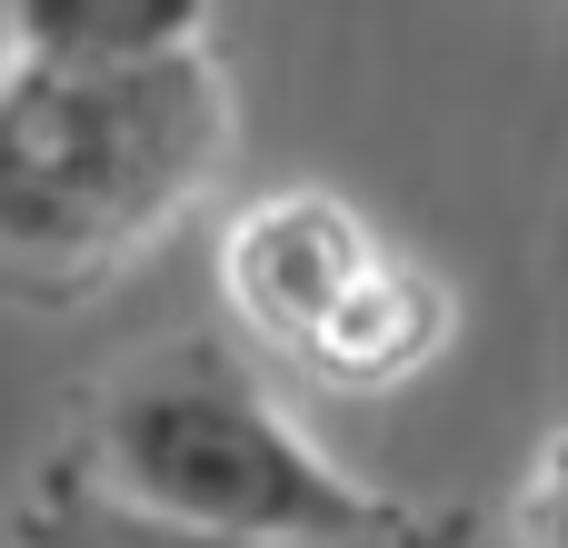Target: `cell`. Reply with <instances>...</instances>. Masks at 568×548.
<instances>
[{"label":"cell","mask_w":568,"mask_h":548,"mask_svg":"<svg viewBox=\"0 0 568 548\" xmlns=\"http://www.w3.org/2000/svg\"><path fill=\"white\" fill-rule=\"evenodd\" d=\"M369 270H379V240H369L339 200H320V190L260 200V210L230 230V260H220L230 309H240L260 339H290V349H310Z\"/></svg>","instance_id":"3"},{"label":"cell","mask_w":568,"mask_h":548,"mask_svg":"<svg viewBox=\"0 0 568 548\" xmlns=\"http://www.w3.org/2000/svg\"><path fill=\"white\" fill-rule=\"evenodd\" d=\"M80 469L110 499H130L140 519L210 529V539L349 548V539L409 529V509L339 479L280 419V399L250 379V359L230 339H200V329L110 369V389L90 399V459Z\"/></svg>","instance_id":"2"},{"label":"cell","mask_w":568,"mask_h":548,"mask_svg":"<svg viewBox=\"0 0 568 548\" xmlns=\"http://www.w3.org/2000/svg\"><path fill=\"white\" fill-rule=\"evenodd\" d=\"M230 160V80L210 50L70 70L0 60V300L70 309L120 280Z\"/></svg>","instance_id":"1"},{"label":"cell","mask_w":568,"mask_h":548,"mask_svg":"<svg viewBox=\"0 0 568 548\" xmlns=\"http://www.w3.org/2000/svg\"><path fill=\"white\" fill-rule=\"evenodd\" d=\"M519 529H529V548H568V439H549V449H539L529 499H519Z\"/></svg>","instance_id":"7"},{"label":"cell","mask_w":568,"mask_h":548,"mask_svg":"<svg viewBox=\"0 0 568 548\" xmlns=\"http://www.w3.org/2000/svg\"><path fill=\"white\" fill-rule=\"evenodd\" d=\"M439 339H449V290L419 270V260H389L379 250V270L339 300V319L300 349L320 379H339V389H389V379H409L419 359H439Z\"/></svg>","instance_id":"4"},{"label":"cell","mask_w":568,"mask_h":548,"mask_svg":"<svg viewBox=\"0 0 568 548\" xmlns=\"http://www.w3.org/2000/svg\"><path fill=\"white\" fill-rule=\"evenodd\" d=\"M200 0H20L10 10V50L20 60H70V70H130V60H170L200 50Z\"/></svg>","instance_id":"6"},{"label":"cell","mask_w":568,"mask_h":548,"mask_svg":"<svg viewBox=\"0 0 568 548\" xmlns=\"http://www.w3.org/2000/svg\"><path fill=\"white\" fill-rule=\"evenodd\" d=\"M469 519H409L389 539H349V548H459ZM20 548H290V539H210V529H170V519H140L130 499H110L80 459L40 469L30 509H20Z\"/></svg>","instance_id":"5"}]
</instances>
